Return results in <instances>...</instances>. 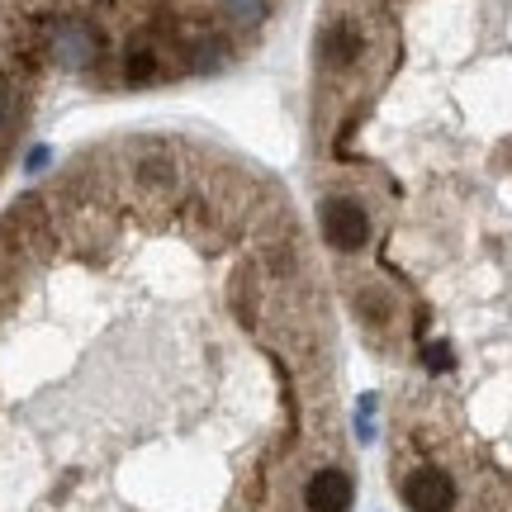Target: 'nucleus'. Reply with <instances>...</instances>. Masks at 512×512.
Instances as JSON below:
<instances>
[{
	"mask_svg": "<svg viewBox=\"0 0 512 512\" xmlns=\"http://www.w3.org/2000/svg\"><path fill=\"white\" fill-rule=\"evenodd\" d=\"M422 366L441 375V370L456 366V356H451V347H446V342H427V347H422Z\"/></svg>",
	"mask_w": 512,
	"mask_h": 512,
	"instance_id": "obj_5",
	"label": "nucleus"
},
{
	"mask_svg": "<svg viewBox=\"0 0 512 512\" xmlns=\"http://www.w3.org/2000/svg\"><path fill=\"white\" fill-rule=\"evenodd\" d=\"M351 503H356V484H351V475L337 470V465H323V470L304 484V508L309 512H351Z\"/></svg>",
	"mask_w": 512,
	"mask_h": 512,
	"instance_id": "obj_3",
	"label": "nucleus"
},
{
	"mask_svg": "<svg viewBox=\"0 0 512 512\" xmlns=\"http://www.w3.org/2000/svg\"><path fill=\"white\" fill-rule=\"evenodd\" d=\"M318 223H323V238H328L332 252H342V256L366 252L370 214L361 200H351V195H328V200L318 204Z\"/></svg>",
	"mask_w": 512,
	"mask_h": 512,
	"instance_id": "obj_1",
	"label": "nucleus"
},
{
	"mask_svg": "<svg viewBox=\"0 0 512 512\" xmlns=\"http://www.w3.org/2000/svg\"><path fill=\"white\" fill-rule=\"evenodd\" d=\"M356 313H361L366 323H375V328H380V323H389V318H394V304H389V294H380V290H361V294H356Z\"/></svg>",
	"mask_w": 512,
	"mask_h": 512,
	"instance_id": "obj_4",
	"label": "nucleus"
},
{
	"mask_svg": "<svg viewBox=\"0 0 512 512\" xmlns=\"http://www.w3.org/2000/svg\"><path fill=\"white\" fill-rule=\"evenodd\" d=\"M456 479L446 475L441 465H418L413 475L403 479V503L408 512H451L456 508Z\"/></svg>",
	"mask_w": 512,
	"mask_h": 512,
	"instance_id": "obj_2",
	"label": "nucleus"
},
{
	"mask_svg": "<svg viewBox=\"0 0 512 512\" xmlns=\"http://www.w3.org/2000/svg\"><path fill=\"white\" fill-rule=\"evenodd\" d=\"M43 166H48V147H34L29 152V171H43Z\"/></svg>",
	"mask_w": 512,
	"mask_h": 512,
	"instance_id": "obj_6",
	"label": "nucleus"
}]
</instances>
